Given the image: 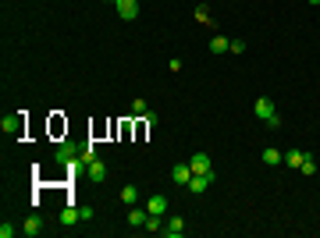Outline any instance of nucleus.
I'll return each instance as SVG.
<instances>
[{"mask_svg": "<svg viewBox=\"0 0 320 238\" xmlns=\"http://www.w3.org/2000/svg\"><path fill=\"white\" fill-rule=\"evenodd\" d=\"M253 114L260 117V121H267V128H281V117H277V110H274V100H270V96H260V100L253 103Z\"/></svg>", "mask_w": 320, "mask_h": 238, "instance_id": "f257e3e1", "label": "nucleus"}, {"mask_svg": "<svg viewBox=\"0 0 320 238\" xmlns=\"http://www.w3.org/2000/svg\"><path fill=\"white\" fill-rule=\"evenodd\" d=\"M0 128H4V135H15V139H22V135H25V110H18V114H8L4 121H0Z\"/></svg>", "mask_w": 320, "mask_h": 238, "instance_id": "f03ea898", "label": "nucleus"}, {"mask_svg": "<svg viewBox=\"0 0 320 238\" xmlns=\"http://www.w3.org/2000/svg\"><path fill=\"white\" fill-rule=\"evenodd\" d=\"M189 164H192V174H207V178H214V164H210V156H207V153H192V156H189Z\"/></svg>", "mask_w": 320, "mask_h": 238, "instance_id": "7ed1b4c3", "label": "nucleus"}, {"mask_svg": "<svg viewBox=\"0 0 320 238\" xmlns=\"http://www.w3.org/2000/svg\"><path fill=\"white\" fill-rule=\"evenodd\" d=\"M114 8H117V15H121L125 22L139 18V0H114Z\"/></svg>", "mask_w": 320, "mask_h": 238, "instance_id": "20e7f679", "label": "nucleus"}, {"mask_svg": "<svg viewBox=\"0 0 320 238\" xmlns=\"http://www.w3.org/2000/svg\"><path fill=\"white\" fill-rule=\"evenodd\" d=\"M171 181L175 185H189L192 181V164H175L171 167Z\"/></svg>", "mask_w": 320, "mask_h": 238, "instance_id": "39448f33", "label": "nucleus"}, {"mask_svg": "<svg viewBox=\"0 0 320 238\" xmlns=\"http://www.w3.org/2000/svg\"><path fill=\"white\" fill-rule=\"evenodd\" d=\"M86 178H89V181H103V178H107V164L100 160V156H96V160L86 167Z\"/></svg>", "mask_w": 320, "mask_h": 238, "instance_id": "423d86ee", "label": "nucleus"}, {"mask_svg": "<svg viewBox=\"0 0 320 238\" xmlns=\"http://www.w3.org/2000/svg\"><path fill=\"white\" fill-rule=\"evenodd\" d=\"M164 234H168V238H182V234H185V220H182V217L164 220Z\"/></svg>", "mask_w": 320, "mask_h": 238, "instance_id": "0eeeda50", "label": "nucleus"}, {"mask_svg": "<svg viewBox=\"0 0 320 238\" xmlns=\"http://www.w3.org/2000/svg\"><path fill=\"white\" fill-rule=\"evenodd\" d=\"M210 181H214V178H207V174H192V181H189V185H185V188H189V192H192V195H203V192H207V185H210Z\"/></svg>", "mask_w": 320, "mask_h": 238, "instance_id": "6e6552de", "label": "nucleus"}, {"mask_svg": "<svg viewBox=\"0 0 320 238\" xmlns=\"http://www.w3.org/2000/svg\"><path fill=\"white\" fill-rule=\"evenodd\" d=\"M146 213H160V217H164V213H168V195H149Z\"/></svg>", "mask_w": 320, "mask_h": 238, "instance_id": "1a4fd4ad", "label": "nucleus"}, {"mask_svg": "<svg viewBox=\"0 0 320 238\" xmlns=\"http://www.w3.org/2000/svg\"><path fill=\"white\" fill-rule=\"evenodd\" d=\"M39 231H43V220H39V213H32V217H25V224H22V234H29V238H36Z\"/></svg>", "mask_w": 320, "mask_h": 238, "instance_id": "9d476101", "label": "nucleus"}, {"mask_svg": "<svg viewBox=\"0 0 320 238\" xmlns=\"http://www.w3.org/2000/svg\"><path fill=\"white\" fill-rule=\"evenodd\" d=\"M75 156H78V153H75V146H71V142H64V146H57V153H54V160H57V164H71Z\"/></svg>", "mask_w": 320, "mask_h": 238, "instance_id": "9b49d317", "label": "nucleus"}, {"mask_svg": "<svg viewBox=\"0 0 320 238\" xmlns=\"http://www.w3.org/2000/svg\"><path fill=\"white\" fill-rule=\"evenodd\" d=\"M263 164H267V167H277V164H285V156L277 153L274 146H267V149H263Z\"/></svg>", "mask_w": 320, "mask_h": 238, "instance_id": "f8f14e48", "label": "nucleus"}, {"mask_svg": "<svg viewBox=\"0 0 320 238\" xmlns=\"http://www.w3.org/2000/svg\"><path fill=\"white\" fill-rule=\"evenodd\" d=\"M78 220H82V213H78L75 206H64V210H61V224H64V227H71V224H78Z\"/></svg>", "mask_w": 320, "mask_h": 238, "instance_id": "ddd939ff", "label": "nucleus"}, {"mask_svg": "<svg viewBox=\"0 0 320 238\" xmlns=\"http://www.w3.org/2000/svg\"><path fill=\"white\" fill-rule=\"evenodd\" d=\"M121 203H125V206H135V203H139V188H135V185H125V188H121Z\"/></svg>", "mask_w": 320, "mask_h": 238, "instance_id": "4468645a", "label": "nucleus"}, {"mask_svg": "<svg viewBox=\"0 0 320 238\" xmlns=\"http://www.w3.org/2000/svg\"><path fill=\"white\" fill-rule=\"evenodd\" d=\"M228 47H231V39H224V36L210 39V54H228Z\"/></svg>", "mask_w": 320, "mask_h": 238, "instance_id": "2eb2a0df", "label": "nucleus"}, {"mask_svg": "<svg viewBox=\"0 0 320 238\" xmlns=\"http://www.w3.org/2000/svg\"><path fill=\"white\" fill-rule=\"evenodd\" d=\"M302 156H306L302 149H292V153H285V164H288L292 171H299V167H302Z\"/></svg>", "mask_w": 320, "mask_h": 238, "instance_id": "dca6fc26", "label": "nucleus"}, {"mask_svg": "<svg viewBox=\"0 0 320 238\" xmlns=\"http://www.w3.org/2000/svg\"><path fill=\"white\" fill-rule=\"evenodd\" d=\"M78 156H82V164L89 167V164L96 160V156H100V153H96V142H89V146H82V153H78Z\"/></svg>", "mask_w": 320, "mask_h": 238, "instance_id": "f3484780", "label": "nucleus"}, {"mask_svg": "<svg viewBox=\"0 0 320 238\" xmlns=\"http://www.w3.org/2000/svg\"><path fill=\"white\" fill-rule=\"evenodd\" d=\"M146 217H149L146 210H135V206H132V213H128V224H132V227H142V224H146Z\"/></svg>", "mask_w": 320, "mask_h": 238, "instance_id": "a211bd4d", "label": "nucleus"}, {"mask_svg": "<svg viewBox=\"0 0 320 238\" xmlns=\"http://www.w3.org/2000/svg\"><path fill=\"white\" fill-rule=\"evenodd\" d=\"M299 174H316V160H313L309 153L302 156V167H299Z\"/></svg>", "mask_w": 320, "mask_h": 238, "instance_id": "6ab92c4d", "label": "nucleus"}, {"mask_svg": "<svg viewBox=\"0 0 320 238\" xmlns=\"http://www.w3.org/2000/svg\"><path fill=\"white\" fill-rule=\"evenodd\" d=\"M132 114H135V117H146V114H149V103H146V100H132Z\"/></svg>", "mask_w": 320, "mask_h": 238, "instance_id": "aec40b11", "label": "nucleus"}, {"mask_svg": "<svg viewBox=\"0 0 320 238\" xmlns=\"http://www.w3.org/2000/svg\"><path fill=\"white\" fill-rule=\"evenodd\" d=\"M196 22H203V25H210V11H207V8H196Z\"/></svg>", "mask_w": 320, "mask_h": 238, "instance_id": "412c9836", "label": "nucleus"}, {"mask_svg": "<svg viewBox=\"0 0 320 238\" xmlns=\"http://www.w3.org/2000/svg\"><path fill=\"white\" fill-rule=\"evenodd\" d=\"M18 234V227H11V224H0V238H15Z\"/></svg>", "mask_w": 320, "mask_h": 238, "instance_id": "4be33fe9", "label": "nucleus"}, {"mask_svg": "<svg viewBox=\"0 0 320 238\" xmlns=\"http://www.w3.org/2000/svg\"><path fill=\"white\" fill-rule=\"evenodd\" d=\"M246 50V43H242V39H231V47H228V54H242Z\"/></svg>", "mask_w": 320, "mask_h": 238, "instance_id": "5701e85b", "label": "nucleus"}, {"mask_svg": "<svg viewBox=\"0 0 320 238\" xmlns=\"http://www.w3.org/2000/svg\"><path fill=\"white\" fill-rule=\"evenodd\" d=\"M107 4H114V0H107Z\"/></svg>", "mask_w": 320, "mask_h": 238, "instance_id": "b1692460", "label": "nucleus"}]
</instances>
